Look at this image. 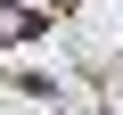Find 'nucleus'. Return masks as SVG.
Here are the masks:
<instances>
[{"label": "nucleus", "instance_id": "nucleus-1", "mask_svg": "<svg viewBox=\"0 0 123 115\" xmlns=\"http://www.w3.org/2000/svg\"><path fill=\"white\" fill-rule=\"evenodd\" d=\"M41 33V8H25V0H0V49H25Z\"/></svg>", "mask_w": 123, "mask_h": 115}, {"label": "nucleus", "instance_id": "nucleus-2", "mask_svg": "<svg viewBox=\"0 0 123 115\" xmlns=\"http://www.w3.org/2000/svg\"><path fill=\"white\" fill-rule=\"evenodd\" d=\"M57 8H82V0H57Z\"/></svg>", "mask_w": 123, "mask_h": 115}]
</instances>
